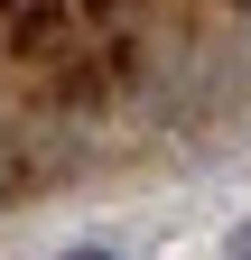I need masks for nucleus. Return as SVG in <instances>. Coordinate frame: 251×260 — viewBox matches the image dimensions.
Segmentation results:
<instances>
[{"label": "nucleus", "mask_w": 251, "mask_h": 260, "mask_svg": "<svg viewBox=\"0 0 251 260\" xmlns=\"http://www.w3.org/2000/svg\"><path fill=\"white\" fill-rule=\"evenodd\" d=\"M56 260H121L112 242H75V251H56Z\"/></svg>", "instance_id": "obj_2"}, {"label": "nucleus", "mask_w": 251, "mask_h": 260, "mask_svg": "<svg viewBox=\"0 0 251 260\" xmlns=\"http://www.w3.org/2000/svg\"><path fill=\"white\" fill-rule=\"evenodd\" d=\"M224 260H251V214H242L233 233H224Z\"/></svg>", "instance_id": "obj_1"}]
</instances>
